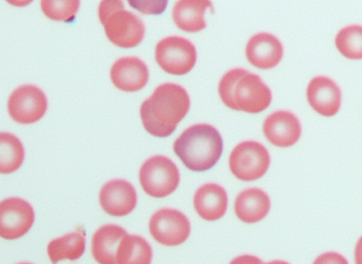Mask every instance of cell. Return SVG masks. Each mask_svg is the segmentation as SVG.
Wrapping results in <instances>:
<instances>
[{
  "mask_svg": "<svg viewBox=\"0 0 362 264\" xmlns=\"http://www.w3.org/2000/svg\"><path fill=\"white\" fill-rule=\"evenodd\" d=\"M148 230L157 242L165 246H177L187 239L190 233V223L182 212L164 207L151 215Z\"/></svg>",
  "mask_w": 362,
  "mask_h": 264,
  "instance_id": "obj_9",
  "label": "cell"
},
{
  "mask_svg": "<svg viewBox=\"0 0 362 264\" xmlns=\"http://www.w3.org/2000/svg\"><path fill=\"white\" fill-rule=\"evenodd\" d=\"M85 248V233L78 229L51 240L47 246V253L50 261L56 263L64 259L77 260Z\"/></svg>",
  "mask_w": 362,
  "mask_h": 264,
  "instance_id": "obj_20",
  "label": "cell"
},
{
  "mask_svg": "<svg viewBox=\"0 0 362 264\" xmlns=\"http://www.w3.org/2000/svg\"><path fill=\"white\" fill-rule=\"evenodd\" d=\"M99 202L108 214L122 217L136 207L137 195L134 186L124 179H112L105 183L99 193Z\"/></svg>",
  "mask_w": 362,
  "mask_h": 264,
  "instance_id": "obj_11",
  "label": "cell"
},
{
  "mask_svg": "<svg viewBox=\"0 0 362 264\" xmlns=\"http://www.w3.org/2000/svg\"><path fill=\"white\" fill-rule=\"evenodd\" d=\"M134 9L147 15H160L167 8L168 0H127Z\"/></svg>",
  "mask_w": 362,
  "mask_h": 264,
  "instance_id": "obj_26",
  "label": "cell"
},
{
  "mask_svg": "<svg viewBox=\"0 0 362 264\" xmlns=\"http://www.w3.org/2000/svg\"><path fill=\"white\" fill-rule=\"evenodd\" d=\"M272 101V93L261 78L249 71L236 81L228 108L250 113L265 110Z\"/></svg>",
  "mask_w": 362,
  "mask_h": 264,
  "instance_id": "obj_7",
  "label": "cell"
},
{
  "mask_svg": "<svg viewBox=\"0 0 362 264\" xmlns=\"http://www.w3.org/2000/svg\"><path fill=\"white\" fill-rule=\"evenodd\" d=\"M212 9L211 0H177L172 11L173 20L185 32H198L206 28L204 13Z\"/></svg>",
  "mask_w": 362,
  "mask_h": 264,
  "instance_id": "obj_19",
  "label": "cell"
},
{
  "mask_svg": "<svg viewBox=\"0 0 362 264\" xmlns=\"http://www.w3.org/2000/svg\"><path fill=\"white\" fill-rule=\"evenodd\" d=\"M35 213L30 204L18 197H7L0 203V236L16 239L26 234L32 226Z\"/></svg>",
  "mask_w": 362,
  "mask_h": 264,
  "instance_id": "obj_10",
  "label": "cell"
},
{
  "mask_svg": "<svg viewBox=\"0 0 362 264\" xmlns=\"http://www.w3.org/2000/svg\"><path fill=\"white\" fill-rule=\"evenodd\" d=\"M107 39L122 48L137 46L144 39L145 26L141 19L124 6L116 8L100 21Z\"/></svg>",
  "mask_w": 362,
  "mask_h": 264,
  "instance_id": "obj_6",
  "label": "cell"
},
{
  "mask_svg": "<svg viewBox=\"0 0 362 264\" xmlns=\"http://www.w3.org/2000/svg\"><path fill=\"white\" fill-rule=\"evenodd\" d=\"M139 178L146 194L161 198L176 190L180 182V173L170 158L164 155H154L141 164Z\"/></svg>",
  "mask_w": 362,
  "mask_h": 264,
  "instance_id": "obj_3",
  "label": "cell"
},
{
  "mask_svg": "<svg viewBox=\"0 0 362 264\" xmlns=\"http://www.w3.org/2000/svg\"><path fill=\"white\" fill-rule=\"evenodd\" d=\"M9 4L17 6L23 7L30 4L33 0H5Z\"/></svg>",
  "mask_w": 362,
  "mask_h": 264,
  "instance_id": "obj_29",
  "label": "cell"
},
{
  "mask_svg": "<svg viewBox=\"0 0 362 264\" xmlns=\"http://www.w3.org/2000/svg\"><path fill=\"white\" fill-rule=\"evenodd\" d=\"M40 8L48 18L69 23L74 20L80 0H40Z\"/></svg>",
  "mask_w": 362,
  "mask_h": 264,
  "instance_id": "obj_24",
  "label": "cell"
},
{
  "mask_svg": "<svg viewBox=\"0 0 362 264\" xmlns=\"http://www.w3.org/2000/svg\"><path fill=\"white\" fill-rule=\"evenodd\" d=\"M284 53L279 40L268 33H258L247 42L245 55L248 62L255 67L268 69L276 66Z\"/></svg>",
  "mask_w": 362,
  "mask_h": 264,
  "instance_id": "obj_15",
  "label": "cell"
},
{
  "mask_svg": "<svg viewBox=\"0 0 362 264\" xmlns=\"http://www.w3.org/2000/svg\"><path fill=\"white\" fill-rule=\"evenodd\" d=\"M306 97L314 110L327 117L335 115L341 105V90L332 79L326 76H316L310 81L306 88Z\"/></svg>",
  "mask_w": 362,
  "mask_h": 264,
  "instance_id": "obj_14",
  "label": "cell"
},
{
  "mask_svg": "<svg viewBox=\"0 0 362 264\" xmlns=\"http://www.w3.org/2000/svg\"><path fill=\"white\" fill-rule=\"evenodd\" d=\"M110 79L118 89L134 92L143 88L148 80V69L140 58L125 56L117 59L110 71Z\"/></svg>",
  "mask_w": 362,
  "mask_h": 264,
  "instance_id": "obj_13",
  "label": "cell"
},
{
  "mask_svg": "<svg viewBox=\"0 0 362 264\" xmlns=\"http://www.w3.org/2000/svg\"><path fill=\"white\" fill-rule=\"evenodd\" d=\"M127 231L115 224L100 226L91 238V253L95 260L101 264H115L118 246Z\"/></svg>",
  "mask_w": 362,
  "mask_h": 264,
  "instance_id": "obj_17",
  "label": "cell"
},
{
  "mask_svg": "<svg viewBox=\"0 0 362 264\" xmlns=\"http://www.w3.org/2000/svg\"><path fill=\"white\" fill-rule=\"evenodd\" d=\"M262 130L272 144L279 147L293 145L300 138L301 125L298 117L288 110H276L264 120Z\"/></svg>",
  "mask_w": 362,
  "mask_h": 264,
  "instance_id": "obj_12",
  "label": "cell"
},
{
  "mask_svg": "<svg viewBox=\"0 0 362 264\" xmlns=\"http://www.w3.org/2000/svg\"><path fill=\"white\" fill-rule=\"evenodd\" d=\"M189 105V97L182 86L174 83L160 84L141 105L143 126L153 136L168 137L187 115Z\"/></svg>",
  "mask_w": 362,
  "mask_h": 264,
  "instance_id": "obj_1",
  "label": "cell"
},
{
  "mask_svg": "<svg viewBox=\"0 0 362 264\" xmlns=\"http://www.w3.org/2000/svg\"><path fill=\"white\" fill-rule=\"evenodd\" d=\"M155 59L165 72L173 75L188 73L194 66L197 52L187 39L171 35L160 40L155 49Z\"/></svg>",
  "mask_w": 362,
  "mask_h": 264,
  "instance_id": "obj_5",
  "label": "cell"
},
{
  "mask_svg": "<svg viewBox=\"0 0 362 264\" xmlns=\"http://www.w3.org/2000/svg\"><path fill=\"white\" fill-rule=\"evenodd\" d=\"M47 101L44 92L33 84H24L14 89L7 102L8 113L15 122L31 124L45 115Z\"/></svg>",
  "mask_w": 362,
  "mask_h": 264,
  "instance_id": "obj_8",
  "label": "cell"
},
{
  "mask_svg": "<svg viewBox=\"0 0 362 264\" xmlns=\"http://www.w3.org/2000/svg\"><path fill=\"white\" fill-rule=\"evenodd\" d=\"M123 6V0H101L98 8L99 20L101 21L110 13Z\"/></svg>",
  "mask_w": 362,
  "mask_h": 264,
  "instance_id": "obj_27",
  "label": "cell"
},
{
  "mask_svg": "<svg viewBox=\"0 0 362 264\" xmlns=\"http://www.w3.org/2000/svg\"><path fill=\"white\" fill-rule=\"evenodd\" d=\"M337 50L349 59H362V25L352 24L342 28L336 35Z\"/></svg>",
  "mask_w": 362,
  "mask_h": 264,
  "instance_id": "obj_23",
  "label": "cell"
},
{
  "mask_svg": "<svg viewBox=\"0 0 362 264\" xmlns=\"http://www.w3.org/2000/svg\"><path fill=\"white\" fill-rule=\"evenodd\" d=\"M173 148L187 168L200 172L215 166L222 154L223 143L214 127L199 123L184 130L175 140Z\"/></svg>",
  "mask_w": 362,
  "mask_h": 264,
  "instance_id": "obj_2",
  "label": "cell"
},
{
  "mask_svg": "<svg viewBox=\"0 0 362 264\" xmlns=\"http://www.w3.org/2000/svg\"><path fill=\"white\" fill-rule=\"evenodd\" d=\"M24 148L21 140L13 134H0V172L10 173L18 170L23 163Z\"/></svg>",
  "mask_w": 362,
  "mask_h": 264,
  "instance_id": "obj_22",
  "label": "cell"
},
{
  "mask_svg": "<svg viewBox=\"0 0 362 264\" xmlns=\"http://www.w3.org/2000/svg\"><path fill=\"white\" fill-rule=\"evenodd\" d=\"M148 242L136 234H126L121 239L116 253L118 264H148L152 259Z\"/></svg>",
  "mask_w": 362,
  "mask_h": 264,
  "instance_id": "obj_21",
  "label": "cell"
},
{
  "mask_svg": "<svg viewBox=\"0 0 362 264\" xmlns=\"http://www.w3.org/2000/svg\"><path fill=\"white\" fill-rule=\"evenodd\" d=\"M270 199L265 191L259 188H248L237 195L234 211L237 217L246 223L262 220L270 209Z\"/></svg>",
  "mask_w": 362,
  "mask_h": 264,
  "instance_id": "obj_18",
  "label": "cell"
},
{
  "mask_svg": "<svg viewBox=\"0 0 362 264\" xmlns=\"http://www.w3.org/2000/svg\"><path fill=\"white\" fill-rule=\"evenodd\" d=\"M193 205L198 215L206 221H215L226 212L228 195L226 190L216 183L199 186L193 197Z\"/></svg>",
  "mask_w": 362,
  "mask_h": 264,
  "instance_id": "obj_16",
  "label": "cell"
},
{
  "mask_svg": "<svg viewBox=\"0 0 362 264\" xmlns=\"http://www.w3.org/2000/svg\"><path fill=\"white\" fill-rule=\"evenodd\" d=\"M248 71L242 68H235L228 71L221 79L218 91L222 102L228 107L230 103L234 86L238 79Z\"/></svg>",
  "mask_w": 362,
  "mask_h": 264,
  "instance_id": "obj_25",
  "label": "cell"
},
{
  "mask_svg": "<svg viewBox=\"0 0 362 264\" xmlns=\"http://www.w3.org/2000/svg\"><path fill=\"white\" fill-rule=\"evenodd\" d=\"M269 163L267 149L261 143L253 140L238 144L231 151L228 159L231 173L243 181H252L263 176Z\"/></svg>",
  "mask_w": 362,
  "mask_h": 264,
  "instance_id": "obj_4",
  "label": "cell"
},
{
  "mask_svg": "<svg viewBox=\"0 0 362 264\" xmlns=\"http://www.w3.org/2000/svg\"><path fill=\"white\" fill-rule=\"evenodd\" d=\"M355 262L357 264H362V236L358 240L355 248Z\"/></svg>",
  "mask_w": 362,
  "mask_h": 264,
  "instance_id": "obj_28",
  "label": "cell"
}]
</instances>
